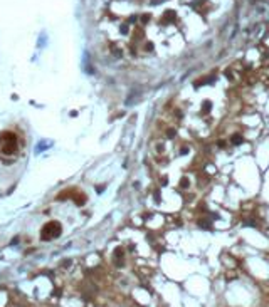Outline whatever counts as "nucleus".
<instances>
[{
	"label": "nucleus",
	"instance_id": "6",
	"mask_svg": "<svg viewBox=\"0 0 269 307\" xmlns=\"http://www.w3.org/2000/svg\"><path fill=\"white\" fill-rule=\"evenodd\" d=\"M202 109H203V111L207 112V111H209V109H210V102H205V104H203V107H202Z\"/></svg>",
	"mask_w": 269,
	"mask_h": 307
},
{
	"label": "nucleus",
	"instance_id": "3",
	"mask_svg": "<svg viewBox=\"0 0 269 307\" xmlns=\"http://www.w3.org/2000/svg\"><path fill=\"white\" fill-rule=\"evenodd\" d=\"M113 260H115V265H116V267H121V265H123V260H125V252L121 250V248H118V250L115 252Z\"/></svg>",
	"mask_w": 269,
	"mask_h": 307
},
{
	"label": "nucleus",
	"instance_id": "4",
	"mask_svg": "<svg viewBox=\"0 0 269 307\" xmlns=\"http://www.w3.org/2000/svg\"><path fill=\"white\" fill-rule=\"evenodd\" d=\"M232 144H240V143H242V136H240V134H232Z\"/></svg>",
	"mask_w": 269,
	"mask_h": 307
},
{
	"label": "nucleus",
	"instance_id": "2",
	"mask_svg": "<svg viewBox=\"0 0 269 307\" xmlns=\"http://www.w3.org/2000/svg\"><path fill=\"white\" fill-rule=\"evenodd\" d=\"M61 230H62V227L59 222H49V223L44 225V228L40 230V238L42 240H52V238H56L61 235Z\"/></svg>",
	"mask_w": 269,
	"mask_h": 307
},
{
	"label": "nucleus",
	"instance_id": "5",
	"mask_svg": "<svg viewBox=\"0 0 269 307\" xmlns=\"http://www.w3.org/2000/svg\"><path fill=\"white\" fill-rule=\"evenodd\" d=\"M175 134H177V131L173 129V128H170V129H167V136H168V138H175Z\"/></svg>",
	"mask_w": 269,
	"mask_h": 307
},
{
	"label": "nucleus",
	"instance_id": "1",
	"mask_svg": "<svg viewBox=\"0 0 269 307\" xmlns=\"http://www.w3.org/2000/svg\"><path fill=\"white\" fill-rule=\"evenodd\" d=\"M19 151V138L14 133H2L0 134V153L2 154H15Z\"/></svg>",
	"mask_w": 269,
	"mask_h": 307
}]
</instances>
